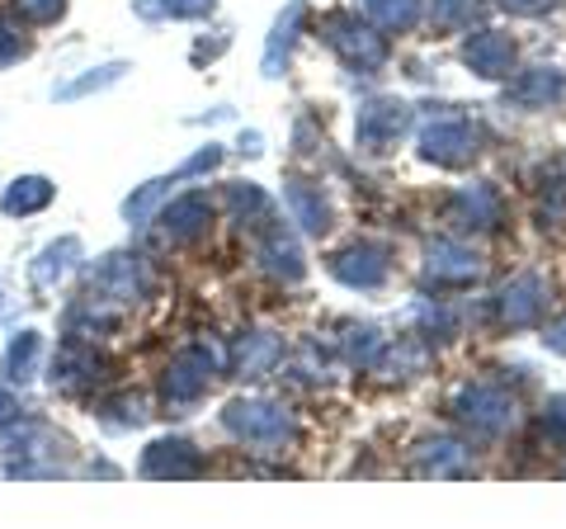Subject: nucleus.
Instances as JSON below:
<instances>
[{"instance_id":"1","label":"nucleus","mask_w":566,"mask_h":529,"mask_svg":"<svg viewBox=\"0 0 566 529\" xmlns=\"http://www.w3.org/2000/svg\"><path fill=\"white\" fill-rule=\"evenodd\" d=\"M222 431L255 454H289L297 445V416L274 397H232L222 407Z\"/></svg>"},{"instance_id":"2","label":"nucleus","mask_w":566,"mask_h":529,"mask_svg":"<svg viewBox=\"0 0 566 529\" xmlns=\"http://www.w3.org/2000/svg\"><path fill=\"white\" fill-rule=\"evenodd\" d=\"M316 33H322V43L345 62V72H354V76H374V72H382V66H387V58H392V48H387L378 24L374 20H359L354 10L322 14Z\"/></svg>"},{"instance_id":"3","label":"nucleus","mask_w":566,"mask_h":529,"mask_svg":"<svg viewBox=\"0 0 566 529\" xmlns=\"http://www.w3.org/2000/svg\"><path fill=\"white\" fill-rule=\"evenodd\" d=\"M449 412L453 421L463 426L468 435L476 439H501L505 431H515V421H520V402L510 387L501 383H491V378H472L463 383L458 393L449 397Z\"/></svg>"},{"instance_id":"4","label":"nucleus","mask_w":566,"mask_h":529,"mask_svg":"<svg viewBox=\"0 0 566 529\" xmlns=\"http://www.w3.org/2000/svg\"><path fill=\"white\" fill-rule=\"evenodd\" d=\"M222 378V364L208 345H185L180 355H170L161 374V402L170 412H189L212 393V383Z\"/></svg>"},{"instance_id":"5","label":"nucleus","mask_w":566,"mask_h":529,"mask_svg":"<svg viewBox=\"0 0 566 529\" xmlns=\"http://www.w3.org/2000/svg\"><path fill=\"white\" fill-rule=\"evenodd\" d=\"M482 143H486V133L463 114H439V118H430L420 128V156L430 166H439V170L472 166L476 156H482Z\"/></svg>"},{"instance_id":"6","label":"nucleus","mask_w":566,"mask_h":529,"mask_svg":"<svg viewBox=\"0 0 566 529\" xmlns=\"http://www.w3.org/2000/svg\"><path fill=\"white\" fill-rule=\"evenodd\" d=\"M411 123H416V110L406 100L374 95V100L359 104V114H354V147L364 156H382L411 133Z\"/></svg>"},{"instance_id":"7","label":"nucleus","mask_w":566,"mask_h":529,"mask_svg":"<svg viewBox=\"0 0 566 529\" xmlns=\"http://www.w3.org/2000/svg\"><path fill=\"white\" fill-rule=\"evenodd\" d=\"M147 293H151V270H147V260H142L137 251H109V256L95 260L91 298H99V303H114V308H133Z\"/></svg>"},{"instance_id":"8","label":"nucleus","mask_w":566,"mask_h":529,"mask_svg":"<svg viewBox=\"0 0 566 529\" xmlns=\"http://www.w3.org/2000/svg\"><path fill=\"white\" fill-rule=\"evenodd\" d=\"M212 218H218V204H212L208 189H189V194H170V199L156 208V237L166 246H189V241H203Z\"/></svg>"},{"instance_id":"9","label":"nucleus","mask_w":566,"mask_h":529,"mask_svg":"<svg viewBox=\"0 0 566 529\" xmlns=\"http://www.w3.org/2000/svg\"><path fill=\"white\" fill-rule=\"evenodd\" d=\"M547 303H553L547 279L538 270H528V274H515L501 293L491 298V312H495V322H501L505 331H528V326H543Z\"/></svg>"},{"instance_id":"10","label":"nucleus","mask_w":566,"mask_h":529,"mask_svg":"<svg viewBox=\"0 0 566 529\" xmlns=\"http://www.w3.org/2000/svg\"><path fill=\"white\" fill-rule=\"evenodd\" d=\"M420 279L424 289L434 293H449V289H472L482 279V256L472 246L453 241V237H439L424 246V264H420Z\"/></svg>"},{"instance_id":"11","label":"nucleus","mask_w":566,"mask_h":529,"mask_svg":"<svg viewBox=\"0 0 566 529\" xmlns=\"http://www.w3.org/2000/svg\"><path fill=\"white\" fill-rule=\"evenodd\" d=\"M326 270H331V279H340L345 289L374 293L387 284V274H392V251H387L382 241H349L326 260Z\"/></svg>"},{"instance_id":"12","label":"nucleus","mask_w":566,"mask_h":529,"mask_svg":"<svg viewBox=\"0 0 566 529\" xmlns=\"http://www.w3.org/2000/svg\"><path fill=\"white\" fill-rule=\"evenodd\" d=\"M137 473L151 483H180V478H203L208 473V458L193 439L180 435H166V439H151L137 458Z\"/></svg>"},{"instance_id":"13","label":"nucleus","mask_w":566,"mask_h":529,"mask_svg":"<svg viewBox=\"0 0 566 529\" xmlns=\"http://www.w3.org/2000/svg\"><path fill=\"white\" fill-rule=\"evenodd\" d=\"M104 378H109V360L95 355V345L76 341V336H66L62 350L48 364V383L57 387V393H91V387H99Z\"/></svg>"},{"instance_id":"14","label":"nucleus","mask_w":566,"mask_h":529,"mask_svg":"<svg viewBox=\"0 0 566 529\" xmlns=\"http://www.w3.org/2000/svg\"><path fill=\"white\" fill-rule=\"evenodd\" d=\"M255 260H260V270H264V274L279 279V284H303V274H307L303 241H297L279 218L255 232Z\"/></svg>"},{"instance_id":"15","label":"nucleus","mask_w":566,"mask_h":529,"mask_svg":"<svg viewBox=\"0 0 566 529\" xmlns=\"http://www.w3.org/2000/svg\"><path fill=\"white\" fill-rule=\"evenodd\" d=\"M283 208H289V218L297 222L303 237H326L335 227L331 194L322 189V180H307V175H289L283 180Z\"/></svg>"},{"instance_id":"16","label":"nucleus","mask_w":566,"mask_h":529,"mask_svg":"<svg viewBox=\"0 0 566 529\" xmlns=\"http://www.w3.org/2000/svg\"><path fill=\"white\" fill-rule=\"evenodd\" d=\"M505 104L528 114H543V110H562L566 104V72L562 66H524L505 81Z\"/></svg>"},{"instance_id":"17","label":"nucleus","mask_w":566,"mask_h":529,"mask_svg":"<svg viewBox=\"0 0 566 529\" xmlns=\"http://www.w3.org/2000/svg\"><path fill=\"white\" fill-rule=\"evenodd\" d=\"M515 62H520V43L505 29H476L463 43V66L482 81H510Z\"/></svg>"},{"instance_id":"18","label":"nucleus","mask_w":566,"mask_h":529,"mask_svg":"<svg viewBox=\"0 0 566 529\" xmlns=\"http://www.w3.org/2000/svg\"><path fill=\"white\" fill-rule=\"evenodd\" d=\"M449 222H458L463 232H495V227L505 222V199L501 189H495L491 180H472L463 185L449 199Z\"/></svg>"},{"instance_id":"19","label":"nucleus","mask_w":566,"mask_h":529,"mask_svg":"<svg viewBox=\"0 0 566 529\" xmlns=\"http://www.w3.org/2000/svg\"><path fill=\"white\" fill-rule=\"evenodd\" d=\"M411 473L416 478H472L476 473V458L463 439H449V435H434V439H420L411 449Z\"/></svg>"},{"instance_id":"20","label":"nucleus","mask_w":566,"mask_h":529,"mask_svg":"<svg viewBox=\"0 0 566 529\" xmlns=\"http://www.w3.org/2000/svg\"><path fill=\"white\" fill-rule=\"evenodd\" d=\"M283 360V336L279 331H241L237 345H232V374L237 378H264V374H274Z\"/></svg>"},{"instance_id":"21","label":"nucleus","mask_w":566,"mask_h":529,"mask_svg":"<svg viewBox=\"0 0 566 529\" xmlns=\"http://www.w3.org/2000/svg\"><path fill=\"white\" fill-rule=\"evenodd\" d=\"M303 24H307V0H289V6H283V14L274 20V29H270V39H264V58H260V72L270 76V81L283 76L293 43L303 39Z\"/></svg>"},{"instance_id":"22","label":"nucleus","mask_w":566,"mask_h":529,"mask_svg":"<svg viewBox=\"0 0 566 529\" xmlns=\"http://www.w3.org/2000/svg\"><path fill=\"white\" fill-rule=\"evenodd\" d=\"M222 214H227V222H237L241 232H260V227L274 222V199L260 185L237 180V185H227V194H222Z\"/></svg>"},{"instance_id":"23","label":"nucleus","mask_w":566,"mask_h":529,"mask_svg":"<svg viewBox=\"0 0 566 529\" xmlns=\"http://www.w3.org/2000/svg\"><path fill=\"white\" fill-rule=\"evenodd\" d=\"M85 260V246H81V237H57V241H48L43 251H39V260H33V270H29V279H33V289H43V293H52L62 284V279L76 270V264Z\"/></svg>"},{"instance_id":"24","label":"nucleus","mask_w":566,"mask_h":529,"mask_svg":"<svg viewBox=\"0 0 566 529\" xmlns=\"http://www.w3.org/2000/svg\"><path fill=\"white\" fill-rule=\"evenodd\" d=\"M52 199H57V185H52L48 175H14V180L0 189V214L33 218V214H43V208H52Z\"/></svg>"},{"instance_id":"25","label":"nucleus","mask_w":566,"mask_h":529,"mask_svg":"<svg viewBox=\"0 0 566 529\" xmlns=\"http://www.w3.org/2000/svg\"><path fill=\"white\" fill-rule=\"evenodd\" d=\"M128 72H133V62H99V66H91V72L71 76V81H62V85H52V100L71 104V100L99 95V91H109V85H118V81L128 76Z\"/></svg>"},{"instance_id":"26","label":"nucleus","mask_w":566,"mask_h":529,"mask_svg":"<svg viewBox=\"0 0 566 529\" xmlns=\"http://www.w3.org/2000/svg\"><path fill=\"white\" fill-rule=\"evenodd\" d=\"M175 185H180V175H156V180H147V185H137L128 199H123V218H128V227H151V218H156V208H161L170 194H175Z\"/></svg>"},{"instance_id":"27","label":"nucleus","mask_w":566,"mask_h":529,"mask_svg":"<svg viewBox=\"0 0 566 529\" xmlns=\"http://www.w3.org/2000/svg\"><path fill=\"white\" fill-rule=\"evenodd\" d=\"M39 364H43V331H33V326L14 331V341L6 350V378L14 387H24V383L39 378Z\"/></svg>"},{"instance_id":"28","label":"nucleus","mask_w":566,"mask_h":529,"mask_svg":"<svg viewBox=\"0 0 566 529\" xmlns=\"http://www.w3.org/2000/svg\"><path fill=\"white\" fill-rule=\"evenodd\" d=\"M382 33H411L424 20V0H359Z\"/></svg>"},{"instance_id":"29","label":"nucleus","mask_w":566,"mask_h":529,"mask_svg":"<svg viewBox=\"0 0 566 529\" xmlns=\"http://www.w3.org/2000/svg\"><path fill=\"white\" fill-rule=\"evenodd\" d=\"M218 10V0H133L137 20L166 24V20H208Z\"/></svg>"},{"instance_id":"30","label":"nucleus","mask_w":566,"mask_h":529,"mask_svg":"<svg viewBox=\"0 0 566 529\" xmlns=\"http://www.w3.org/2000/svg\"><path fill=\"white\" fill-rule=\"evenodd\" d=\"M411 322H420V336H430V341H453L458 336V312L444 308L439 298H420V303H411Z\"/></svg>"},{"instance_id":"31","label":"nucleus","mask_w":566,"mask_h":529,"mask_svg":"<svg viewBox=\"0 0 566 529\" xmlns=\"http://www.w3.org/2000/svg\"><path fill=\"white\" fill-rule=\"evenodd\" d=\"M424 20L434 33H463L476 20V0H424Z\"/></svg>"},{"instance_id":"32","label":"nucleus","mask_w":566,"mask_h":529,"mask_svg":"<svg viewBox=\"0 0 566 529\" xmlns=\"http://www.w3.org/2000/svg\"><path fill=\"white\" fill-rule=\"evenodd\" d=\"M382 345H387V336L378 326H349L345 331V360L349 364H359V369H374V360L382 355Z\"/></svg>"},{"instance_id":"33","label":"nucleus","mask_w":566,"mask_h":529,"mask_svg":"<svg viewBox=\"0 0 566 529\" xmlns=\"http://www.w3.org/2000/svg\"><path fill=\"white\" fill-rule=\"evenodd\" d=\"M66 6L71 0H10V14L24 29H48V24L66 20Z\"/></svg>"},{"instance_id":"34","label":"nucleus","mask_w":566,"mask_h":529,"mask_svg":"<svg viewBox=\"0 0 566 529\" xmlns=\"http://www.w3.org/2000/svg\"><path fill=\"white\" fill-rule=\"evenodd\" d=\"M29 52H33V43H29L24 24L14 20V14H0V72H6V66H14L20 58H29Z\"/></svg>"},{"instance_id":"35","label":"nucleus","mask_w":566,"mask_h":529,"mask_svg":"<svg viewBox=\"0 0 566 529\" xmlns=\"http://www.w3.org/2000/svg\"><path fill=\"white\" fill-rule=\"evenodd\" d=\"M538 435H543V445H566V393H553L543 402Z\"/></svg>"},{"instance_id":"36","label":"nucleus","mask_w":566,"mask_h":529,"mask_svg":"<svg viewBox=\"0 0 566 529\" xmlns=\"http://www.w3.org/2000/svg\"><path fill=\"white\" fill-rule=\"evenodd\" d=\"M99 412H118V416H109L104 421V426L109 431H133V426H142V421H147V412H142V397H114V402H99Z\"/></svg>"},{"instance_id":"37","label":"nucleus","mask_w":566,"mask_h":529,"mask_svg":"<svg viewBox=\"0 0 566 529\" xmlns=\"http://www.w3.org/2000/svg\"><path fill=\"white\" fill-rule=\"evenodd\" d=\"M222 162H227V147H222V143H208V147L193 152L189 162L175 166V175H180V180H193V175H212V170H218Z\"/></svg>"},{"instance_id":"38","label":"nucleus","mask_w":566,"mask_h":529,"mask_svg":"<svg viewBox=\"0 0 566 529\" xmlns=\"http://www.w3.org/2000/svg\"><path fill=\"white\" fill-rule=\"evenodd\" d=\"M562 222H566V189L553 185L543 194V204H538V227L547 232V227H562Z\"/></svg>"},{"instance_id":"39","label":"nucleus","mask_w":566,"mask_h":529,"mask_svg":"<svg viewBox=\"0 0 566 529\" xmlns=\"http://www.w3.org/2000/svg\"><path fill=\"white\" fill-rule=\"evenodd\" d=\"M505 14H520V20H543V14H553L562 0H495Z\"/></svg>"},{"instance_id":"40","label":"nucleus","mask_w":566,"mask_h":529,"mask_svg":"<svg viewBox=\"0 0 566 529\" xmlns=\"http://www.w3.org/2000/svg\"><path fill=\"white\" fill-rule=\"evenodd\" d=\"M543 345L553 350V355L566 360V317H557V322H547V326H543Z\"/></svg>"},{"instance_id":"41","label":"nucleus","mask_w":566,"mask_h":529,"mask_svg":"<svg viewBox=\"0 0 566 529\" xmlns=\"http://www.w3.org/2000/svg\"><path fill=\"white\" fill-rule=\"evenodd\" d=\"M227 43H232V33H227V29H218V39H199V43H193V52H189V58L193 62H203V58H218V52H227Z\"/></svg>"},{"instance_id":"42","label":"nucleus","mask_w":566,"mask_h":529,"mask_svg":"<svg viewBox=\"0 0 566 529\" xmlns=\"http://www.w3.org/2000/svg\"><path fill=\"white\" fill-rule=\"evenodd\" d=\"M20 412H24V407H20V393H14V383L0 387V426H6V421H14Z\"/></svg>"},{"instance_id":"43","label":"nucleus","mask_w":566,"mask_h":529,"mask_svg":"<svg viewBox=\"0 0 566 529\" xmlns=\"http://www.w3.org/2000/svg\"><path fill=\"white\" fill-rule=\"evenodd\" d=\"M237 152H241V156H260V152H264V133H260V128H245V133L237 137Z\"/></svg>"},{"instance_id":"44","label":"nucleus","mask_w":566,"mask_h":529,"mask_svg":"<svg viewBox=\"0 0 566 529\" xmlns=\"http://www.w3.org/2000/svg\"><path fill=\"white\" fill-rule=\"evenodd\" d=\"M562 478H566V464H562Z\"/></svg>"}]
</instances>
